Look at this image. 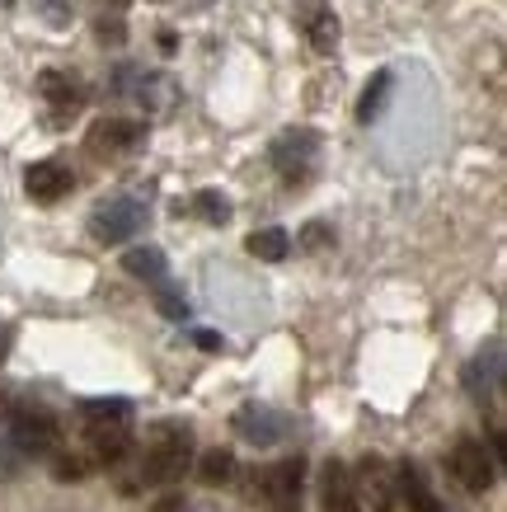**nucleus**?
Segmentation results:
<instances>
[{"label": "nucleus", "mask_w": 507, "mask_h": 512, "mask_svg": "<svg viewBox=\"0 0 507 512\" xmlns=\"http://www.w3.org/2000/svg\"><path fill=\"white\" fill-rule=\"evenodd\" d=\"M184 470H193V433L188 428H160L151 437V447L141 451V470L137 480L141 484H174L184 480Z\"/></svg>", "instance_id": "f257e3e1"}, {"label": "nucleus", "mask_w": 507, "mask_h": 512, "mask_svg": "<svg viewBox=\"0 0 507 512\" xmlns=\"http://www.w3.org/2000/svg\"><path fill=\"white\" fill-rule=\"evenodd\" d=\"M10 442H15L24 456H57L62 451V428H57V419L47 414L43 404H19L15 414H10Z\"/></svg>", "instance_id": "f03ea898"}, {"label": "nucleus", "mask_w": 507, "mask_h": 512, "mask_svg": "<svg viewBox=\"0 0 507 512\" xmlns=\"http://www.w3.org/2000/svg\"><path fill=\"white\" fill-rule=\"evenodd\" d=\"M263 498V512H301V494H306V466L301 461H277L249 484Z\"/></svg>", "instance_id": "7ed1b4c3"}, {"label": "nucleus", "mask_w": 507, "mask_h": 512, "mask_svg": "<svg viewBox=\"0 0 507 512\" xmlns=\"http://www.w3.org/2000/svg\"><path fill=\"white\" fill-rule=\"evenodd\" d=\"M353 484H357V503H362V512H395L400 508V494H395V466L385 461V456H376V451H367L362 461H357L353 470Z\"/></svg>", "instance_id": "20e7f679"}, {"label": "nucleus", "mask_w": 507, "mask_h": 512, "mask_svg": "<svg viewBox=\"0 0 507 512\" xmlns=\"http://www.w3.org/2000/svg\"><path fill=\"white\" fill-rule=\"evenodd\" d=\"M451 475H456L465 494H489L493 480H498V461H493V451L479 437H461L451 447Z\"/></svg>", "instance_id": "39448f33"}, {"label": "nucleus", "mask_w": 507, "mask_h": 512, "mask_svg": "<svg viewBox=\"0 0 507 512\" xmlns=\"http://www.w3.org/2000/svg\"><path fill=\"white\" fill-rule=\"evenodd\" d=\"M141 226H146V207H141L137 198H113L90 217L94 240H104V245H123V240H132Z\"/></svg>", "instance_id": "423d86ee"}, {"label": "nucleus", "mask_w": 507, "mask_h": 512, "mask_svg": "<svg viewBox=\"0 0 507 512\" xmlns=\"http://www.w3.org/2000/svg\"><path fill=\"white\" fill-rule=\"evenodd\" d=\"M296 29L306 33V43L320 57H329L338 47V15L329 0H296Z\"/></svg>", "instance_id": "0eeeda50"}, {"label": "nucleus", "mask_w": 507, "mask_h": 512, "mask_svg": "<svg viewBox=\"0 0 507 512\" xmlns=\"http://www.w3.org/2000/svg\"><path fill=\"white\" fill-rule=\"evenodd\" d=\"M85 442H90L94 466H118L127 451H132V428H127L123 419H90Z\"/></svg>", "instance_id": "6e6552de"}, {"label": "nucleus", "mask_w": 507, "mask_h": 512, "mask_svg": "<svg viewBox=\"0 0 507 512\" xmlns=\"http://www.w3.org/2000/svg\"><path fill=\"white\" fill-rule=\"evenodd\" d=\"M141 141H146V127L141 123L104 118V123H94V132H90V151L94 156H132Z\"/></svg>", "instance_id": "1a4fd4ad"}, {"label": "nucleus", "mask_w": 507, "mask_h": 512, "mask_svg": "<svg viewBox=\"0 0 507 512\" xmlns=\"http://www.w3.org/2000/svg\"><path fill=\"white\" fill-rule=\"evenodd\" d=\"M315 151H320V141H315V132H287V137L273 146V165L282 170V179L292 184V179H301V174L315 165Z\"/></svg>", "instance_id": "9d476101"}, {"label": "nucleus", "mask_w": 507, "mask_h": 512, "mask_svg": "<svg viewBox=\"0 0 507 512\" xmlns=\"http://www.w3.org/2000/svg\"><path fill=\"white\" fill-rule=\"evenodd\" d=\"M320 508L324 512H362L353 470L343 466V461H329V466L320 470Z\"/></svg>", "instance_id": "9b49d317"}, {"label": "nucleus", "mask_w": 507, "mask_h": 512, "mask_svg": "<svg viewBox=\"0 0 507 512\" xmlns=\"http://www.w3.org/2000/svg\"><path fill=\"white\" fill-rule=\"evenodd\" d=\"M24 188H29L33 202H62L71 188H76V174L66 170V165H57V160H38V165H29V174H24Z\"/></svg>", "instance_id": "f8f14e48"}, {"label": "nucleus", "mask_w": 507, "mask_h": 512, "mask_svg": "<svg viewBox=\"0 0 507 512\" xmlns=\"http://www.w3.org/2000/svg\"><path fill=\"white\" fill-rule=\"evenodd\" d=\"M395 494H400V503L409 512H446L442 503H437V494L428 489V480H423V470H418L414 461L395 466Z\"/></svg>", "instance_id": "ddd939ff"}, {"label": "nucleus", "mask_w": 507, "mask_h": 512, "mask_svg": "<svg viewBox=\"0 0 507 512\" xmlns=\"http://www.w3.org/2000/svg\"><path fill=\"white\" fill-rule=\"evenodd\" d=\"M38 90H43V99L52 104V113H57V118H66V113H76L80 104H85V90H80V80H76V76H62V71H43Z\"/></svg>", "instance_id": "4468645a"}, {"label": "nucleus", "mask_w": 507, "mask_h": 512, "mask_svg": "<svg viewBox=\"0 0 507 512\" xmlns=\"http://www.w3.org/2000/svg\"><path fill=\"white\" fill-rule=\"evenodd\" d=\"M245 245H249V254H254V259L282 264V259L292 254V235H287V231H277V226H268V231H254V235H249Z\"/></svg>", "instance_id": "2eb2a0df"}, {"label": "nucleus", "mask_w": 507, "mask_h": 512, "mask_svg": "<svg viewBox=\"0 0 507 512\" xmlns=\"http://www.w3.org/2000/svg\"><path fill=\"white\" fill-rule=\"evenodd\" d=\"M198 480L202 484H231L235 480V456L226 447H212L198 456Z\"/></svg>", "instance_id": "dca6fc26"}, {"label": "nucleus", "mask_w": 507, "mask_h": 512, "mask_svg": "<svg viewBox=\"0 0 507 512\" xmlns=\"http://www.w3.org/2000/svg\"><path fill=\"white\" fill-rule=\"evenodd\" d=\"M390 85H395V76H390V71H376V76H371V85L362 90V104H357V123H371V118L385 109V94H390Z\"/></svg>", "instance_id": "f3484780"}, {"label": "nucleus", "mask_w": 507, "mask_h": 512, "mask_svg": "<svg viewBox=\"0 0 507 512\" xmlns=\"http://www.w3.org/2000/svg\"><path fill=\"white\" fill-rule=\"evenodd\" d=\"M123 268L127 273H132V278H146V282H160L165 278V254H160V249H132V254H127L123 259Z\"/></svg>", "instance_id": "a211bd4d"}, {"label": "nucleus", "mask_w": 507, "mask_h": 512, "mask_svg": "<svg viewBox=\"0 0 507 512\" xmlns=\"http://www.w3.org/2000/svg\"><path fill=\"white\" fill-rule=\"evenodd\" d=\"M193 212H198L202 221H212V226H226V221H231V202L221 198L216 188H202L198 198H193Z\"/></svg>", "instance_id": "6ab92c4d"}, {"label": "nucleus", "mask_w": 507, "mask_h": 512, "mask_svg": "<svg viewBox=\"0 0 507 512\" xmlns=\"http://www.w3.org/2000/svg\"><path fill=\"white\" fill-rule=\"evenodd\" d=\"M80 414H85V419H123V423H132V404L127 400H85L80 404Z\"/></svg>", "instance_id": "aec40b11"}, {"label": "nucleus", "mask_w": 507, "mask_h": 512, "mask_svg": "<svg viewBox=\"0 0 507 512\" xmlns=\"http://www.w3.org/2000/svg\"><path fill=\"white\" fill-rule=\"evenodd\" d=\"M155 287V301H160V311L169 315V320H188V301L174 287H169V278H160V282H151Z\"/></svg>", "instance_id": "412c9836"}, {"label": "nucleus", "mask_w": 507, "mask_h": 512, "mask_svg": "<svg viewBox=\"0 0 507 512\" xmlns=\"http://www.w3.org/2000/svg\"><path fill=\"white\" fill-rule=\"evenodd\" d=\"M240 428H245L249 442H273V419L268 414H240Z\"/></svg>", "instance_id": "4be33fe9"}, {"label": "nucleus", "mask_w": 507, "mask_h": 512, "mask_svg": "<svg viewBox=\"0 0 507 512\" xmlns=\"http://www.w3.org/2000/svg\"><path fill=\"white\" fill-rule=\"evenodd\" d=\"M33 10H38L52 29H66V24H71V5H66V0H33Z\"/></svg>", "instance_id": "5701e85b"}, {"label": "nucleus", "mask_w": 507, "mask_h": 512, "mask_svg": "<svg viewBox=\"0 0 507 512\" xmlns=\"http://www.w3.org/2000/svg\"><path fill=\"white\" fill-rule=\"evenodd\" d=\"M52 475H57V480H85V461H80V456H62V451H57V456H52Z\"/></svg>", "instance_id": "b1692460"}, {"label": "nucleus", "mask_w": 507, "mask_h": 512, "mask_svg": "<svg viewBox=\"0 0 507 512\" xmlns=\"http://www.w3.org/2000/svg\"><path fill=\"white\" fill-rule=\"evenodd\" d=\"M151 512H188V498H184V494H165Z\"/></svg>", "instance_id": "393cba45"}, {"label": "nucleus", "mask_w": 507, "mask_h": 512, "mask_svg": "<svg viewBox=\"0 0 507 512\" xmlns=\"http://www.w3.org/2000/svg\"><path fill=\"white\" fill-rule=\"evenodd\" d=\"M306 249H324V240H329V226H306Z\"/></svg>", "instance_id": "a878e982"}, {"label": "nucleus", "mask_w": 507, "mask_h": 512, "mask_svg": "<svg viewBox=\"0 0 507 512\" xmlns=\"http://www.w3.org/2000/svg\"><path fill=\"white\" fill-rule=\"evenodd\" d=\"M193 339H198V348H207V353H212V348H221V339H216V334H207V329H202V334H193Z\"/></svg>", "instance_id": "bb28decb"}, {"label": "nucleus", "mask_w": 507, "mask_h": 512, "mask_svg": "<svg viewBox=\"0 0 507 512\" xmlns=\"http://www.w3.org/2000/svg\"><path fill=\"white\" fill-rule=\"evenodd\" d=\"M10 353V325H0V357Z\"/></svg>", "instance_id": "cd10ccee"}]
</instances>
